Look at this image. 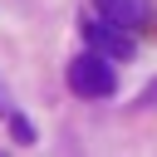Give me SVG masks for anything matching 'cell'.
Wrapping results in <instances>:
<instances>
[{
    "instance_id": "cell-1",
    "label": "cell",
    "mask_w": 157,
    "mask_h": 157,
    "mask_svg": "<svg viewBox=\"0 0 157 157\" xmlns=\"http://www.w3.org/2000/svg\"><path fill=\"white\" fill-rule=\"evenodd\" d=\"M69 88L78 93V98H108L113 88H118V78H113V64H108V54H98V49H88V54H78L74 64H69Z\"/></svg>"
},
{
    "instance_id": "cell-2",
    "label": "cell",
    "mask_w": 157,
    "mask_h": 157,
    "mask_svg": "<svg viewBox=\"0 0 157 157\" xmlns=\"http://www.w3.org/2000/svg\"><path fill=\"white\" fill-rule=\"evenodd\" d=\"M78 29H83V44H88V49H98V54H108V59H132V54H137V44H132L137 34H132V29H123V25H118V20H108V15H88Z\"/></svg>"
},
{
    "instance_id": "cell-3",
    "label": "cell",
    "mask_w": 157,
    "mask_h": 157,
    "mask_svg": "<svg viewBox=\"0 0 157 157\" xmlns=\"http://www.w3.org/2000/svg\"><path fill=\"white\" fill-rule=\"evenodd\" d=\"M98 15L118 20L132 34H157V0H93Z\"/></svg>"
},
{
    "instance_id": "cell-4",
    "label": "cell",
    "mask_w": 157,
    "mask_h": 157,
    "mask_svg": "<svg viewBox=\"0 0 157 157\" xmlns=\"http://www.w3.org/2000/svg\"><path fill=\"white\" fill-rule=\"evenodd\" d=\"M10 137H15L20 147H29V142H34V128H29V118H25V113H10Z\"/></svg>"
},
{
    "instance_id": "cell-5",
    "label": "cell",
    "mask_w": 157,
    "mask_h": 157,
    "mask_svg": "<svg viewBox=\"0 0 157 157\" xmlns=\"http://www.w3.org/2000/svg\"><path fill=\"white\" fill-rule=\"evenodd\" d=\"M0 113H5V103H0Z\"/></svg>"
}]
</instances>
